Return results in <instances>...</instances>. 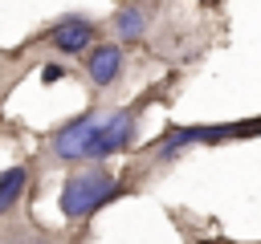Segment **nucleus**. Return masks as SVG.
Masks as SVG:
<instances>
[{
  "label": "nucleus",
  "mask_w": 261,
  "mask_h": 244,
  "mask_svg": "<svg viewBox=\"0 0 261 244\" xmlns=\"http://www.w3.org/2000/svg\"><path fill=\"white\" fill-rule=\"evenodd\" d=\"M118 187H114V179H106L102 171H82V175H73L69 183H65V191H61V211L69 216V220H77V216H90L102 199H110Z\"/></svg>",
  "instance_id": "1"
},
{
  "label": "nucleus",
  "mask_w": 261,
  "mask_h": 244,
  "mask_svg": "<svg viewBox=\"0 0 261 244\" xmlns=\"http://www.w3.org/2000/svg\"><path fill=\"white\" fill-rule=\"evenodd\" d=\"M98 130H102V122H98L94 114H86V118H77L73 126H65V130L53 138V146H57L61 159H94Z\"/></svg>",
  "instance_id": "2"
},
{
  "label": "nucleus",
  "mask_w": 261,
  "mask_h": 244,
  "mask_svg": "<svg viewBox=\"0 0 261 244\" xmlns=\"http://www.w3.org/2000/svg\"><path fill=\"white\" fill-rule=\"evenodd\" d=\"M245 126H200V130H175L167 142H163V150H159V159H171L179 146H188V142H220V138H228V134H241Z\"/></svg>",
  "instance_id": "3"
},
{
  "label": "nucleus",
  "mask_w": 261,
  "mask_h": 244,
  "mask_svg": "<svg viewBox=\"0 0 261 244\" xmlns=\"http://www.w3.org/2000/svg\"><path fill=\"white\" fill-rule=\"evenodd\" d=\"M130 114H110L106 122H102V130H98V142H94V155H114V150H122L126 146V138H130Z\"/></svg>",
  "instance_id": "4"
},
{
  "label": "nucleus",
  "mask_w": 261,
  "mask_h": 244,
  "mask_svg": "<svg viewBox=\"0 0 261 244\" xmlns=\"http://www.w3.org/2000/svg\"><path fill=\"white\" fill-rule=\"evenodd\" d=\"M90 37H94V28H90L86 20H61L49 41H53L61 53H82V49L90 45Z\"/></svg>",
  "instance_id": "5"
},
{
  "label": "nucleus",
  "mask_w": 261,
  "mask_h": 244,
  "mask_svg": "<svg viewBox=\"0 0 261 244\" xmlns=\"http://www.w3.org/2000/svg\"><path fill=\"white\" fill-rule=\"evenodd\" d=\"M118 65H122V53H118L114 45H102V49H94V57H90V77H94L98 85H110V81L118 77Z\"/></svg>",
  "instance_id": "6"
},
{
  "label": "nucleus",
  "mask_w": 261,
  "mask_h": 244,
  "mask_svg": "<svg viewBox=\"0 0 261 244\" xmlns=\"http://www.w3.org/2000/svg\"><path fill=\"white\" fill-rule=\"evenodd\" d=\"M24 191V167H8L0 171V211H8Z\"/></svg>",
  "instance_id": "7"
},
{
  "label": "nucleus",
  "mask_w": 261,
  "mask_h": 244,
  "mask_svg": "<svg viewBox=\"0 0 261 244\" xmlns=\"http://www.w3.org/2000/svg\"><path fill=\"white\" fill-rule=\"evenodd\" d=\"M143 24H147V20H143V12H139V8H122V12H118V33H122L126 41H130V37H139V33H143Z\"/></svg>",
  "instance_id": "8"
}]
</instances>
